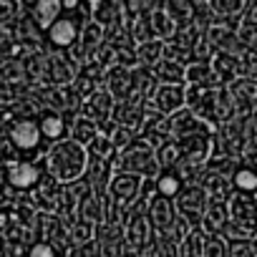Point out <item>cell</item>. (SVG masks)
<instances>
[{
    "label": "cell",
    "mask_w": 257,
    "mask_h": 257,
    "mask_svg": "<svg viewBox=\"0 0 257 257\" xmlns=\"http://www.w3.org/2000/svg\"><path fill=\"white\" fill-rule=\"evenodd\" d=\"M88 152L71 142V139H63L58 144H53L43 159V167L48 172V177L56 182V184H73L78 182L81 177H86L88 172Z\"/></svg>",
    "instance_id": "obj_1"
},
{
    "label": "cell",
    "mask_w": 257,
    "mask_h": 257,
    "mask_svg": "<svg viewBox=\"0 0 257 257\" xmlns=\"http://www.w3.org/2000/svg\"><path fill=\"white\" fill-rule=\"evenodd\" d=\"M81 3H61V16L56 18V23L46 31V38L51 46L56 48H71L78 43L81 33H83V21H81Z\"/></svg>",
    "instance_id": "obj_2"
},
{
    "label": "cell",
    "mask_w": 257,
    "mask_h": 257,
    "mask_svg": "<svg viewBox=\"0 0 257 257\" xmlns=\"http://www.w3.org/2000/svg\"><path fill=\"white\" fill-rule=\"evenodd\" d=\"M207 204H209V197H207V192H204L197 182H194V184H187V187L182 189V194L174 199L177 214L184 217L194 229H199L202 217H204V212H207Z\"/></svg>",
    "instance_id": "obj_3"
},
{
    "label": "cell",
    "mask_w": 257,
    "mask_h": 257,
    "mask_svg": "<svg viewBox=\"0 0 257 257\" xmlns=\"http://www.w3.org/2000/svg\"><path fill=\"white\" fill-rule=\"evenodd\" d=\"M142 184H144L142 177L121 174V172L113 174L111 182H108V189H111V197H113L111 207H118L121 212H128V207H132L139 199V194H142Z\"/></svg>",
    "instance_id": "obj_4"
},
{
    "label": "cell",
    "mask_w": 257,
    "mask_h": 257,
    "mask_svg": "<svg viewBox=\"0 0 257 257\" xmlns=\"http://www.w3.org/2000/svg\"><path fill=\"white\" fill-rule=\"evenodd\" d=\"M184 103H187V88L182 83H159L152 93V106H157V113L164 118L182 111Z\"/></svg>",
    "instance_id": "obj_5"
},
{
    "label": "cell",
    "mask_w": 257,
    "mask_h": 257,
    "mask_svg": "<svg viewBox=\"0 0 257 257\" xmlns=\"http://www.w3.org/2000/svg\"><path fill=\"white\" fill-rule=\"evenodd\" d=\"M147 217H149V222H152V229H154L159 237H169V239H172L174 224H177V219H179L174 202L162 199V197H154L152 204H149Z\"/></svg>",
    "instance_id": "obj_6"
},
{
    "label": "cell",
    "mask_w": 257,
    "mask_h": 257,
    "mask_svg": "<svg viewBox=\"0 0 257 257\" xmlns=\"http://www.w3.org/2000/svg\"><path fill=\"white\" fill-rule=\"evenodd\" d=\"M8 139H11V144L23 154H33L38 147H41V132H38V121H33V118H21V121H16L13 126H11V132H8Z\"/></svg>",
    "instance_id": "obj_7"
},
{
    "label": "cell",
    "mask_w": 257,
    "mask_h": 257,
    "mask_svg": "<svg viewBox=\"0 0 257 257\" xmlns=\"http://www.w3.org/2000/svg\"><path fill=\"white\" fill-rule=\"evenodd\" d=\"M123 239L132 249H147L152 242H154V229H152V222L147 214H139V217H126L123 222Z\"/></svg>",
    "instance_id": "obj_8"
},
{
    "label": "cell",
    "mask_w": 257,
    "mask_h": 257,
    "mask_svg": "<svg viewBox=\"0 0 257 257\" xmlns=\"http://www.w3.org/2000/svg\"><path fill=\"white\" fill-rule=\"evenodd\" d=\"M46 169L43 164H33V162H18V164H11L8 172H6V179L11 187L16 189H36L38 182L43 179Z\"/></svg>",
    "instance_id": "obj_9"
},
{
    "label": "cell",
    "mask_w": 257,
    "mask_h": 257,
    "mask_svg": "<svg viewBox=\"0 0 257 257\" xmlns=\"http://www.w3.org/2000/svg\"><path fill=\"white\" fill-rule=\"evenodd\" d=\"M227 224H229V209H227V202H222V199H209L199 229H202L207 237H222V232L227 229Z\"/></svg>",
    "instance_id": "obj_10"
},
{
    "label": "cell",
    "mask_w": 257,
    "mask_h": 257,
    "mask_svg": "<svg viewBox=\"0 0 257 257\" xmlns=\"http://www.w3.org/2000/svg\"><path fill=\"white\" fill-rule=\"evenodd\" d=\"M38 132H41V139L51 142V144H58L63 139H68V126H66V118L63 113L53 111V108H46L41 116H38Z\"/></svg>",
    "instance_id": "obj_11"
},
{
    "label": "cell",
    "mask_w": 257,
    "mask_h": 257,
    "mask_svg": "<svg viewBox=\"0 0 257 257\" xmlns=\"http://www.w3.org/2000/svg\"><path fill=\"white\" fill-rule=\"evenodd\" d=\"M111 108H113V98H111V93L106 88H101V91H93V96L86 101L83 116H88L93 123H98V128H103L108 123Z\"/></svg>",
    "instance_id": "obj_12"
},
{
    "label": "cell",
    "mask_w": 257,
    "mask_h": 257,
    "mask_svg": "<svg viewBox=\"0 0 257 257\" xmlns=\"http://www.w3.org/2000/svg\"><path fill=\"white\" fill-rule=\"evenodd\" d=\"M184 187H187V184L182 182V177H179L174 169H164V172H159V174L154 177V189H157V197H162V199L174 202V199L182 194Z\"/></svg>",
    "instance_id": "obj_13"
},
{
    "label": "cell",
    "mask_w": 257,
    "mask_h": 257,
    "mask_svg": "<svg viewBox=\"0 0 257 257\" xmlns=\"http://www.w3.org/2000/svg\"><path fill=\"white\" fill-rule=\"evenodd\" d=\"M101 134V128H98V123H93L88 116H76L73 118V123L68 126V139L71 142H76V144H81L83 149L96 139Z\"/></svg>",
    "instance_id": "obj_14"
},
{
    "label": "cell",
    "mask_w": 257,
    "mask_h": 257,
    "mask_svg": "<svg viewBox=\"0 0 257 257\" xmlns=\"http://www.w3.org/2000/svg\"><path fill=\"white\" fill-rule=\"evenodd\" d=\"M28 11H31L33 26L38 31H48L61 16V3H56V0H51V3H31Z\"/></svg>",
    "instance_id": "obj_15"
},
{
    "label": "cell",
    "mask_w": 257,
    "mask_h": 257,
    "mask_svg": "<svg viewBox=\"0 0 257 257\" xmlns=\"http://www.w3.org/2000/svg\"><path fill=\"white\" fill-rule=\"evenodd\" d=\"M204 232L192 229L179 244H177V257H204Z\"/></svg>",
    "instance_id": "obj_16"
},
{
    "label": "cell",
    "mask_w": 257,
    "mask_h": 257,
    "mask_svg": "<svg viewBox=\"0 0 257 257\" xmlns=\"http://www.w3.org/2000/svg\"><path fill=\"white\" fill-rule=\"evenodd\" d=\"M227 247L222 242V237H207L204 239V257H224Z\"/></svg>",
    "instance_id": "obj_17"
},
{
    "label": "cell",
    "mask_w": 257,
    "mask_h": 257,
    "mask_svg": "<svg viewBox=\"0 0 257 257\" xmlns=\"http://www.w3.org/2000/svg\"><path fill=\"white\" fill-rule=\"evenodd\" d=\"M26 257H58V252H56V247H53L51 242H36V244L28 249Z\"/></svg>",
    "instance_id": "obj_18"
},
{
    "label": "cell",
    "mask_w": 257,
    "mask_h": 257,
    "mask_svg": "<svg viewBox=\"0 0 257 257\" xmlns=\"http://www.w3.org/2000/svg\"><path fill=\"white\" fill-rule=\"evenodd\" d=\"M209 6L214 13H239V11H244L247 3H209Z\"/></svg>",
    "instance_id": "obj_19"
}]
</instances>
